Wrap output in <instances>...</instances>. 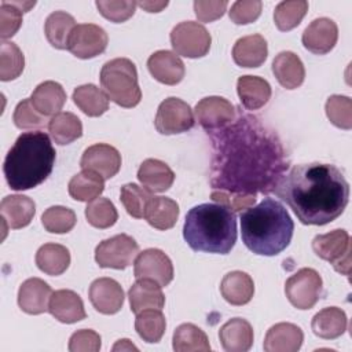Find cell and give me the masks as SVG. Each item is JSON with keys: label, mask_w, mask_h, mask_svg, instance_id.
I'll return each mask as SVG.
<instances>
[{"label": "cell", "mask_w": 352, "mask_h": 352, "mask_svg": "<svg viewBox=\"0 0 352 352\" xmlns=\"http://www.w3.org/2000/svg\"><path fill=\"white\" fill-rule=\"evenodd\" d=\"M326 116L330 122L341 129L352 128V100L345 95H331L326 100Z\"/></svg>", "instance_id": "46"}, {"label": "cell", "mask_w": 352, "mask_h": 352, "mask_svg": "<svg viewBox=\"0 0 352 352\" xmlns=\"http://www.w3.org/2000/svg\"><path fill=\"white\" fill-rule=\"evenodd\" d=\"M194 114L188 103L170 96L158 106L154 125L162 135L183 133L194 126Z\"/></svg>", "instance_id": "11"}, {"label": "cell", "mask_w": 352, "mask_h": 352, "mask_svg": "<svg viewBox=\"0 0 352 352\" xmlns=\"http://www.w3.org/2000/svg\"><path fill=\"white\" fill-rule=\"evenodd\" d=\"M55 154L45 132L21 133L4 158L3 172L7 184L15 191L37 187L51 175Z\"/></svg>", "instance_id": "3"}, {"label": "cell", "mask_w": 352, "mask_h": 352, "mask_svg": "<svg viewBox=\"0 0 352 352\" xmlns=\"http://www.w3.org/2000/svg\"><path fill=\"white\" fill-rule=\"evenodd\" d=\"M51 294L52 290L47 282L40 278H29L19 286L18 305L29 315H40L48 311Z\"/></svg>", "instance_id": "20"}, {"label": "cell", "mask_w": 352, "mask_h": 352, "mask_svg": "<svg viewBox=\"0 0 352 352\" xmlns=\"http://www.w3.org/2000/svg\"><path fill=\"white\" fill-rule=\"evenodd\" d=\"M192 6H194V12L201 22H213L224 15L228 3L226 0H219V1L195 0Z\"/></svg>", "instance_id": "52"}, {"label": "cell", "mask_w": 352, "mask_h": 352, "mask_svg": "<svg viewBox=\"0 0 352 352\" xmlns=\"http://www.w3.org/2000/svg\"><path fill=\"white\" fill-rule=\"evenodd\" d=\"M212 140L210 186L234 194L275 190L289 168L278 135L253 116L238 111L224 128L208 132Z\"/></svg>", "instance_id": "1"}, {"label": "cell", "mask_w": 352, "mask_h": 352, "mask_svg": "<svg viewBox=\"0 0 352 352\" xmlns=\"http://www.w3.org/2000/svg\"><path fill=\"white\" fill-rule=\"evenodd\" d=\"M170 44L177 55L194 59L202 58L209 52L212 37L204 25L184 21L172 29Z\"/></svg>", "instance_id": "8"}, {"label": "cell", "mask_w": 352, "mask_h": 352, "mask_svg": "<svg viewBox=\"0 0 352 352\" xmlns=\"http://www.w3.org/2000/svg\"><path fill=\"white\" fill-rule=\"evenodd\" d=\"M173 349L176 352L210 351L208 336L204 330L192 323H183L176 327L173 333Z\"/></svg>", "instance_id": "38"}, {"label": "cell", "mask_w": 352, "mask_h": 352, "mask_svg": "<svg viewBox=\"0 0 352 352\" xmlns=\"http://www.w3.org/2000/svg\"><path fill=\"white\" fill-rule=\"evenodd\" d=\"M133 274L136 279H150L164 287L173 279V264L162 250L150 248L138 254Z\"/></svg>", "instance_id": "13"}, {"label": "cell", "mask_w": 352, "mask_h": 352, "mask_svg": "<svg viewBox=\"0 0 352 352\" xmlns=\"http://www.w3.org/2000/svg\"><path fill=\"white\" fill-rule=\"evenodd\" d=\"M151 197L153 194L148 190L135 183L124 184L120 191V199L124 208L126 209L128 214L135 219L144 217V210Z\"/></svg>", "instance_id": "45"}, {"label": "cell", "mask_w": 352, "mask_h": 352, "mask_svg": "<svg viewBox=\"0 0 352 352\" xmlns=\"http://www.w3.org/2000/svg\"><path fill=\"white\" fill-rule=\"evenodd\" d=\"M48 312L62 323H76L87 316L81 297L69 289H60L51 294Z\"/></svg>", "instance_id": "21"}, {"label": "cell", "mask_w": 352, "mask_h": 352, "mask_svg": "<svg viewBox=\"0 0 352 352\" xmlns=\"http://www.w3.org/2000/svg\"><path fill=\"white\" fill-rule=\"evenodd\" d=\"M30 100L40 114L45 117L55 116L62 110L66 102V92L59 82L50 80L34 88Z\"/></svg>", "instance_id": "31"}, {"label": "cell", "mask_w": 352, "mask_h": 352, "mask_svg": "<svg viewBox=\"0 0 352 352\" xmlns=\"http://www.w3.org/2000/svg\"><path fill=\"white\" fill-rule=\"evenodd\" d=\"M36 213V204L26 195H7L1 199L0 204V214L4 226V231L7 228L18 230L23 228L33 220Z\"/></svg>", "instance_id": "19"}, {"label": "cell", "mask_w": 352, "mask_h": 352, "mask_svg": "<svg viewBox=\"0 0 352 352\" xmlns=\"http://www.w3.org/2000/svg\"><path fill=\"white\" fill-rule=\"evenodd\" d=\"M138 253V242L126 234H118L102 241L96 246L95 261L100 268L124 270L132 264Z\"/></svg>", "instance_id": "10"}, {"label": "cell", "mask_w": 352, "mask_h": 352, "mask_svg": "<svg viewBox=\"0 0 352 352\" xmlns=\"http://www.w3.org/2000/svg\"><path fill=\"white\" fill-rule=\"evenodd\" d=\"M274 192L307 226L331 223L342 214L349 201V184L342 172L322 162L294 165L283 175Z\"/></svg>", "instance_id": "2"}, {"label": "cell", "mask_w": 352, "mask_h": 352, "mask_svg": "<svg viewBox=\"0 0 352 352\" xmlns=\"http://www.w3.org/2000/svg\"><path fill=\"white\" fill-rule=\"evenodd\" d=\"M80 166L98 173L104 180L111 179L121 168V154L110 144L96 143L85 148L80 160Z\"/></svg>", "instance_id": "15"}, {"label": "cell", "mask_w": 352, "mask_h": 352, "mask_svg": "<svg viewBox=\"0 0 352 352\" xmlns=\"http://www.w3.org/2000/svg\"><path fill=\"white\" fill-rule=\"evenodd\" d=\"M268 55L267 40L261 34H249L235 41L232 59L241 67H258Z\"/></svg>", "instance_id": "24"}, {"label": "cell", "mask_w": 352, "mask_h": 352, "mask_svg": "<svg viewBox=\"0 0 352 352\" xmlns=\"http://www.w3.org/2000/svg\"><path fill=\"white\" fill-rule=\"evenodd\" d=\"M308 11L305 0H286L276 4L274 11V22L282 32H287L298 26Z\"/></svg>", "instance_id": "41"}, {"label": "cell", "mask_w": 352, "mask_h": 352, "mask_svg": "<svg viewBox=\"0 0 352 352\" xmlns=\"http://www.w3.org/2000/svg\"><path fill=\"white\" fill-rule=\"evenodd\" d=\"M304 341L302 330L289 322H280L270 327L263 348L265 352H297Z\"/></svg>", "instance_id": "22"}, {"label": "cell", "mask_w": 352, "mask_h": 352, "mask_svg": "<svg viewBox=\"0 0 352 352\" xmlns=\"http://www.w3.org/2000/svg\"><path fill=\"white\" fill-rule=\"evenodd\" d=\"M74 28L76 21L73 15L67 14L66 11H54L45 19L44 33L52 47L58 50H66L69 37Z\"/></svg>", "instance_id": "34"}, {"label": "cell", "mask_w": 352, "mask_h": 352, "mask_svg": "<svg viewBox=\"0 0 352 352\" xmlns=\"http://www.w3.org/2000/svg\"><path fill=\"white\" fill-rule=\"evenodd\" d=\"M25 67V58L19 47L12 41H1L0 45V80L11 81L19 77Z\"/></svg>", "instance_id": "42"}, {"label": "cell", "mask_w": 352, "mask_h": 352, "mask_svg": "<svg viewBox=\"0 0 352 352\" xmlns=\"http://www.w3.org/2000/svg\"><path fill=\"white\" fill-rule=\"evenodd\" d=\"M36 264L47 275H62L70 264V252L59 243H44L36 253Z\"/></svg>", "instance_id": "33"}, {"label": "cell", "mask_w": 352, "mask_h": 352, "mask_svg": "<svg viewBox=\"0 0 352 352\" xmlns=\"http://www.w3.org/2000/svg\"><path fill=\"white\" fill-rule=\"evenodd\" d=\"M76 213L66 206H50L41 214V223L48 232L66 234L76 226Z\"/></svg>", "instance_id": "44"}, {"label": "cell", "mask_w": 352, "mask_h": 352, "mask_svg": "<svg viewBox=\"0 0 352 352\" xmlns=\"http://www.w3.org/2000/svg\"><path fill=\"white\" fill-rule=\"evenodd\" d=\"M104 190V179L92 170L82 169L69 182V194L80 202H91Z\"/></svg>", "instance_id": "35"}, {"label": "cell", "mask_w": 352, "mask_h": 352, "mask_svg": "<svg viewBox=\"0 0 352 352\" xmlns=\"http://www.w3.org/2000/svg\"><path fill=\"white\" fill-rule=\"evenodd\" d=\"M100 85L110 100L121 107H135L142 99L135 63L128 58L106 62L100 70Z\"/></svg>", "instance_id": "6"}, {"label": "cell", "mask_w": 352, "mask_h": 352, "mask_svg": "<svg viewBox=\"0 0 352 352\" xmlns=\"http://www.w3.org/2000/svg\"><path fill=\"white\" fill-rule=\"evenodd\" d=\"M261 8L263 3L258 0H238L231 6L228 15L234 23L248 25L260 16Z\"/></svg>", "instance_id": "49"}, {"label": "cell", "mask_w": 352, "mask_h": 352, "mask_svg": "<svg viewBox=\"0 0 352 352\" xmlns=\"http://www.w3.org/2000/svg\"><path fill=\"white\" fill-rule=\"evenodd\" d=\"M36 6V1H7L0 3V37H12L22 25V14Z\"/></svg>", "instance_id": "40"}, {"label": "cell", "mask_w": 352, "mask_h": 352, "mask_svg": "<svg viewBox=\"0 0 352 352\" xmlns=\"http://www.w3.org/2000/svg\"><path fill=\"white\" fill-rule=\"evenodd\" d=\"M210 198L214 202L227 206L232 212H239L242 209H248L256 204V195L234 194V192H227V191H221V190H213L210 194Z\"/></svg>", "instance_id": "51"}, {"label": "cell", "mask_w": 352, "mask_h": 352, "mask_svg": "<svg viewBox=\"0 0 352 352\" xmlns=\"http://www.w3.org/2000/svg\"><path fill=\"white\" fill-rule=\"evenodd\" d=\"M48 132L56 144H69L82 135L81 120L69 111L58 113L48 121Z\"/></svg>", "instance_id": "37"}, {"label": "cell", "mask_w": 352, "mask_h": 352, "mask_svg": "<svg viewBox=\"0 0 352 352\" xmlns=\"http://www.w3.org/2000/svg\"><path fill=\"white\" fill-rule=\"evenodd\" d=\"M70 352H98L100 349V336L91 329H81L72 334L69 340Z\"/></svg>", "instance_id": "50"}, {"label": "cell", "mask_w": 352, "mask_h": 352, "mask_svg": "<svg viewBox=\"0 0 352 352\" xmlns=\"http://www.w3.org/2000/svg\"><path fill=\"white\" fill-rule=\"evenodd\" d=\"M135 329L143 341L158 342L165 333L166 320L161 309H144L136 314Z\"/></svg>", "instance_id": "39"}, {"label": "cell", "mask_w": 352, "mask_h": 352, "mask_svg": "<svg viewBox=\"0 0 352 352\" xmlns=\"http://www.w3.org/2000/svg\"><path fill=\"white\" fill-rule=\"evenodd\" d=\"M147 69L157 81L166 85L179 84L186 73L184 63L179 55L168 50L153 52L147 59Z\"/></svg>", "instance_id": "18"}, {"label": "cell", "mask_w": 352, "mask_h": 352, "mask_svg": "<svg viewBox=\"0 0 352 352\" xmlns=\"http://www.w3.org/2000/svg\"><path fill=\"white\" fill-rule=\"evenodd\" d=\"M236 92L242 106L248 110L263 107L271 98V85L258 76H241L236 81Z\"/></svg>", "instance_id": "29"}, {"label": "cell", "mask_w": 352, "mask_h": 352, "mask_svg": "<svg viewBox=\"0 0 352 352\" xmlns=\"http://www.w3.org/2000/svg\"><path fill=\"white\" fill-rule=\"evenodd\" d=\"M85 217L92 227L104 230L116 224L118 213L114 204L110 199L99 197L87 205Z\"/></svg>", "instance_id": "43"}, {"label": "cell", "mask_w": 352, "mask_h": 352, "mask_svg": "<svg viewBox=\"0 0 352 352\" xmlns=\"http://www.w3.org/2000/svg\"><path fill=\"white\" fill-rule=\"evenodd\" d=\"M179 217V205L176 201L168 197H151L146 210L144 219L147 223L157 230H169L172 228Z\"/></svg>", "instance_id": "32"}, {"label": "cell", "mask_w": 352, "mask_h": 352, "mask_svg": "<svg viewBox=\"0 0 352 352\" xmlns=\"http://www.w3.org/2000/svg\"><path fill=\"white\" fill-rule=\"evenodd\" d=\"M312 250L318 257L329 261L337 272L349 275L351 236L345 230L337 228L327 234L316 235L312 239Z\"/></svg>", "instance_id": "7"}, {"label": "cell", "mask_w": 352, "mask_h": 352, "mask_svg": "<svg viewBox=\"0 0 352 352\" xmlns=\"http://www.w3.org/2000/svg\"><path fill=\"white\" fill-rule=\"evenodd\" d=\"M74 104L88 117H99L109 109L107 95L94 84H84L73 91Z\"/></svg>", "instance_id": "36"}, {"label": "cell", "mask_w": 352, "mask_h": 352, "mask_svg": "<svg viewBox=\"0 0 352 352\" xmlns=\"http://www.w3.org/2000/svg\"><path fill=\"white\" fill-rule=\"evenodd\" d=\"M131 311L139 314L144 309H162L165 305V296L161 286L150 279H138L128 292Z\"/></svg>", "instance_id": "27"}, {"label": "cell", "mask_w": 352, "mask_h": 352, "mask_svg": "<svg viewBox=\"0 0 352 352\" xmlns=\"http://www.w3.org/2000/svg\"><path fill=\"white\" fill-rule=\"evenodd\" d=\"M136 4L147 12H160L162 8L168 6V1H138Z\"/></svg>", "instance_id": "53"}, {"label": "cell", "mask_w": 352, "mask_h": 352, "mask_svg": "<svg viewBox=\"0 0 352 352\" xmlns=\"http://www.w3.org/2000/svg\"><path fill=\"white\" fill-rule=\"evenodd\" d=\"M272 73L278 82L286 89L298 88L305 78L304 65L298 55L292 51H282L274 58Z\"/></svg>", "instance_id": "25"}, {"label": "cell", "mask_w": 352, "mask_h": 352, "mask_svg": "<svg viewBox=\"0 0 352 352\" xmlns=\"http://www.w3.org/2000/svg\"><path fill=\"white\" fill-rule=\"evenodd\" d=\"M293 231L294 223L289 212L274 198H264L241 213L242 241L256 254H279L289 246Z\"/></svg>", "instance_id": "4"}, {"label": "cell", "mask_w": 352, "mask_h": 352, "mask_svg": "<svg viewBox=\"0 0 352 352\" xmlns=\"http://www.w3.org/2000/svg\"><path fill=\"white\" fill-rule=\"evenodd\" d=\"M109 43L107 33L95 23H78L73 29L67 50L80 59H91L104 52Z\"/></svg>", "instance_id": "12"}, {"label": "cell", "mask_w": 352, "mask_h": 352, "mask_svg": "<svg viewBox=\"0 0 352 352\" xmlns=\"http://www.w3.org/2000/svg\"><path fill=\"white\" fill-rule=\"evenodd\" d=\"M195 118L208 132L224 128L236 116L235 106L223 96H206L195 104Z\"/></svg>", "instance_id": "14"}, {"label": "cell", "mask_w": 352, "mask_h": 352, "mask_svg": "<svg viewBox=\"0 0 352 352\" xmlns=\"http://www.w3.org/2000/svg\"><path fill=\"white\" fill-rule=\"evenodd\" d=\"M88 297L94 308L103 315L117 314L124 304V290L113 278L95 279L88 290Z\"/></svg>", "instance_id": "16"}, {"label": "cell", "mask_w": 352, "mask_h": 352, "mask_svg": "<svg viewBox=\"0 0 352 352\" xmlns=\"http://www.w3.org/2000/svg\"><path fill=\"white\" fill-rule=\"evenodd\" d=\"M323 282L314 268H301L285 282V294L297 309H311L320 298Z\"/></svg>", "instance_id": "9"}, {"label": "cell", "mask_w": 352, "mask_h": 352, "mask_svg": "<svg viewBox=\"0 0 352 352\" xmlns=\"http://www.w3.org/2000/svg\"><path fill=\"white\" fill-rule=\"evenodd\" d=\"M118 349L124 351V349H138V348L129 340L124 338V340H118V342L113 346V351H118Z\"/></svg>", "instance_id": "54"}, {"label": "cell", "mask_w": 352, "mask_h": 352, "mask_svg": "<svg viewBox=\"0 0 352 352\" xmlns=\"http://www.w3.org/2000/svg\"><path fill=\"white\" fill-rule=\"evenodd\" d=\"M14 124L19 128V129H38L47 125V120L45 116L40 114L36 107L33 106L30 98L29 99H23L22 102H19L14 110V116H12Z\"/></svg>", "instance_id": "47"}, {"label": "cell", "mask_w": 352, "mask_h": 352, "mask_svg": "<svg viewBox=\"0 0 352 352\" xmlns=\"http://www.w3.org/2000/svg\"><path fill=\"white\" fill-rule=\"evenodd\" d=\"M183 236L195 252L227 254L236 242V219L220 204H201L188 210Z\"/></svg>", "instance_id": "5"}, {"label": "cell", "mask_w": 352, "mask_h": 352, "mask_svg": "<svg viewBox=\"0 0 352 352\" xmlns=\"http://www.w3.org/2000/svg\"><path fill=\"white\" fill-rule=\"evenodd\" d=\"M302 45L312 54L324 55L330 52L338 40L337 23L326 16L314 19L302 33Z\"/></svg>", "instance_id": "17"}, {"label": "cell", "mask_w": 352, "mask_h": 352, "mask_svg": "<svg viewBox=\"0 0 352 352\" xmlns=\"http://www.w3.org/2000/svg\"><path fill=\"white\" fill-rule=\"evenodd\" d=\"M96 8L109 21L114 23H121L129 19L136 10V1L132 0H98Z\"/></svg>", "instance_id": "48"}, {"label": "cell", "mask_w": 352, "mask_h": 352, "mask_svg": "<svg viewBox=\"0 0 352 352\" xmlns=\"http://www.w3.org/2000/svg\"><path fill=\"white\" fill-rule=\"evenodd\" d=\"M221 346L227 352H246L253 345V327L242 318H232L219 330Z\"/></svg>", "instance_id": "23"}, {"label": "cell", "mask_w": 352, "mask_h": 352, "mask_svg": "<svg viewBox=\"0 0 352 352\" xmlns=\"http://www.w3.org/2000/svg\"><path fill=\"white\" fill-rule=\"evenodd\" d=\"M138 179L150 192H164L172 187L175 173L164 161L147 158L138 169Z\"/></svg>", "instance_id": "26"}, {"label": "cell", "mask_w": 352, "mask_h": 352, "mask_svg": "<svg viewBox=\"0 0 352 352\" xmlns=\"http://www.w3.org/2000/svg\"><path fill=\"white\" fill-rule=\"evenodd\" d=\"M348 326L344 309L338 307H327L314 315L311 329L315 336L323 340H334L341 337Z\"/></svg>", "instance_id": "30"}, {"label": "cell", "mask_w": 352, "mask_h": 352, "mask_svg": "<svg viewBox=\"0 0 352 352\" xmlns=\"http://www.w3.org/2000/svg\"><path fill=\"white\" fill-rule=\"evenodd\" d=\"M223 298L231 305H245L254 294V282L243 271H231L224 275L220 283Z\"/></svg>", "instance_id": "28"}]
</instances>
